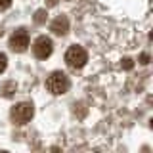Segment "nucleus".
<instances>
[{
    "instance_id": "1",
    "label": "nucleus",
    "mask_w": 153,
    "mask_h": 153,
    "mask_svg": "<svg viewBox=\"0 0 153 153\" xmlns=\"http://www.w3.org/2000/svg\"><path fill=\"white\" fill-rule=\"evenodd\" d=\"M69 86H71L69 76H67L63 71H54V73L46 79V88H48V92H52L54 96L67 94Z\"/></svg>"
},
{
    "instance_id": "2",
    "label": "nucleus",
    "mask_w": 153,
    "mask_h": 153,
    "mask_svg": "<svg viewBox=\"0 0 153 153\" xmlns=\"http://www.w3.org/2000/svg\"><path fill=\"white\" fill-rule=\"evenodd\" d=\"M33 115H35V107H33V103H29V102L16 103L12 109H10V117H12V121L16 124L29 123L33 119Z\"/></svg>"
},
{
    "instance_id": "3",
    "label": "nucleus",
    "mask_w": 153,
    "mask_h": 153,
    "mask_svg": "<svg viewBox=\"0 0 153 153\" xmlns=\"http://www.w3.org/2000/svg\"><path fill=\"white\" fill-rule=\"evenodd\" d=\"M65 61L69 67H73V69H82L86 65V61H88V54H86V50L82 46H71L69 50H67L65 54Z\"/></svg>"
},
{
    "instance_id": "4",
    "label": "nucleus",
    "mask_w": 153,
    "mask_h": 153,
    "mask_svg": "<svg viewBox=\"0 0 153 153\" xmlns=\"http://www.w3.org/2000/svg\"><path fill=\"white\" fill-rule=\"evenodd\" d=\"M52 50H54V44H52V40L46 35H40L35 42H33V52H35V56L38 57V59H46V57H50Z\"/></svg>"
},
{
    "instance_id": "5",
    "label": "nucleus",
    "mask_w": 153,
    "mask_h": 153,
    "mask_svg": "<svg viewBox=\"0 0 153 153\" xmlns=\"http://www.w3.org/2000/svg\"><path fill=\"white\" fill-rule=\"evenodd\" d=\"M29 46V35L25 29H17V31H13V35L10 36V48H12L13 52H25Z\"/></svg>"
},
{
    "instance_id": "6",
    "label": "nucleus",
    "mask_w": 153,
    "mask_h": 153,
    "mask_svg": "<svg viewBox=\"0 0 153 153\" xmlns=\"http://www.w3.org/2000/svg\"><path fill=\"white\" fill-rule=\"evenodd\" d=\"M50 31L54 33V35H57V36L67 35V33H69V19H67L65 16H57L54 21H52Z\"/></svg>"
},
{
    "instance_id": "7",
    "label": "nucleus",
    "mask_w": 153,
    "mask_h": 153,
    "mask_svg": "<svg viewBox=\"0 0 153 153\" xmlns=\"http://www.w3.org/2000/svg\"><path fill=\"white\" fill-rule=\"evenodd\" d=\"M16 82H13V80H8V82H4L2 86H0V94L4 96V98H10V96H12L13 92H16Z\"/></svg>"
},
{
    "instance_id": "8",
    "label": "nucleus",
    "mask_w": 153,
    "mask_h": 153,
    "mask_svg": "<svg viewBox=\"0 0 153 153\" xmlns=\"http://www.w3.org/2000/svg\"><path fill=\"white\" fill-rule=\"evenodd\" d=\"M46 17H48V12H46V10H36V12H35V23H36V25L46 23Z\"/></svg>"
},
{
    "instance_id": "9",
    "label": "nucleus",
    "mask_w": 153,
    "mask_h": 153,
    "mask_svg": "<svg viewBox=\"0 0 153 153\" xmlns=\"http://www.w3.org/2000/svg\"><path fill=\"white\" fill-rule=\"evenodd\" d=\"M6 67H8V57L0 52V73H4V71H6Z\"/></svg>"
},
{
    "instance_id": "10",
    "label": "nucleus",
    "mask_w": 153,
    "mask_h": 153,
    "mask_svg": "<svg viewBox=\"0 0 153 153\" xmlns=\"http://www.w3.org/2000/svg\"><path fill=\"white\" fill-rule=\"evenodd\" d=\"M123 67H124V69H132V59H130V57H124V59H123V63H121Z\"/></svg>"
},
{
    "instance_id": "11",
    "label": "nucleus",
    "mask_w": 153,
    "mask_h": 153,
    "mask_svg": "<svg viewBox=\"0 0 153 153\" xmlns=\"http://www.w3.org/2000/svg\"><path fill=\"white\" fill-rule=\"evenodd\" d=\"M10 6H12V0H0V12H2V10H8Z\"/></svg>"
},
{
    "instance_id": "12",
    "label": "nucleus",
    "mask_w": 153,
    "mask_h": 153,
    "mask_svg": "<svg viewBox=\"0 0 153 153\" xmlns=\"http://www.w3.org/2000/svg\"><path fill=\"white\" fill-rule=\"evenodd\" d=\"M140 63L142 65H147V63H149V56H147V54H142L140 56Z\"/></svg>"
},
{
    "instance_id": "13",
    "label": "nucleus",
    "mask_w": 153,
    "mask_h": 153,
    "mask_svg": "<svg viewBox=\"0 0 153 153\" xmlns=\"http://www.w3.org/2000/svg\"><path fill=\"white\" fill-rule=\"evenodd\" d=\"M46 4L52 8V6H56V4H57V0H46Z\"/></svg>"
},
{
    "instance_id": "14",
    "label": "nucleus",
    "mask_w": 153,
    "mask_h": 153,
    "mask_svg": "<svg viewBox=\"0 0 153 153\" xmlns=\"http://www.w3.org/2000/svg\"><path fill=\"white\" fill-rule=\"evenodd\" d=\"M0 36H2V29H0Z\"/></svg>"
}]
</instances>
